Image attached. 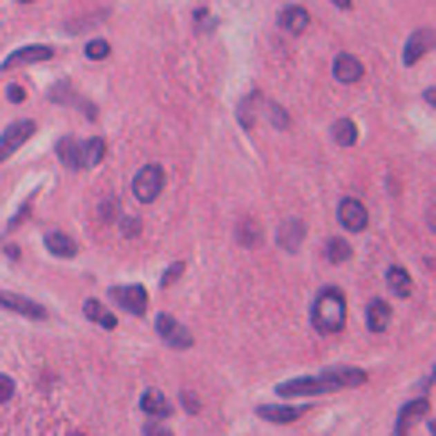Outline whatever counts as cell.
I'll use <instances>...</instances> for the list:
<instances>
[{"label":"cell","instance_id":"1","mask_svg":"<svg viewBox=\"0 0 436 436\" xmlns=\"http://www.w3.org/2000/svg\"><path fill=\"white\" fill-rule=\"evenodd\" d=\"M343 322H347V301L337 286H325L315 297V304H311V325H315L319 333L333 337L343 329Z\"/></svg>","mask_w":436,"mask_h":436},{"label":"cell","instance_id":"2","mask_svg":"<svg viewBox=\"0 0 436 436\" xmlns=\"http://www.w3.org/2000/svg\"><path fill=\"white\" fill-rule=\"evenodd\" d=\"M340 383L333 372H322V376H301V379H290V383H279L276 393H283V397H294V393H301V397H315V393H337Z\"/></svg>","mask_w":436,"mask_h":436},{"label":"cell","instance_id":"3","mask_svg":"<svg viewBox=\"0 0 436 436\" xmlns=\"http://www.w3.org/2000/svg\"><path fill=\"white\" fill-rule=\"evenodd\" d=\"M161 190H164V169L161 164H143V169L136 172V179H133V197L151 204V200H158Z\"/></svg>","mask_w":436,"mask_h":436},{"label":"cell","instance_id":"4","mask_svg":"<svg viewBox=\"0 0 436 436\" xmlns=\"http://www.w3.org/2000/svg\"><path fill=\"white\" fill-rule=\"evenodd\" d=\"M32 133H36V122H11L4 129V136H0V161H8Z\"/></svg>","mask_w":436,"mask_h":436},{"label":"cell","instance_id":"5","mask_svg":"<svg viewBox=\"0 0 436 436\" xmlns=\"http://www.w3.org/2000/svg\"><path fill=\"white\" fill-rule=\"evenodd\" d=\"M158 333H161V340L169 343V347H179V350L193 347V337H190V329H186L182 322H176L172 315H158Z\"/></svg>","mask_w":436,"mask_h":436},{"label":"cell","instance_id":"6","mask_svg":"<svg viewBox=\"0 0 436 436\" xmlns=\"http://www.w3.org/2000/svg\"><path fill=\"white\" fill-rule=\"evenodd\" d=\"M111 301L126 307L129 315H143L147 311V290L143 286H111Z\"/></svg>","mask_w":436,"mask_h":436},{"label":"cell","instance_id":"7","mask_svg":"<svg viewBox=\"0 0 436 436\" xmlns=\"http://www.w3.org/2000/svg\"><path fill=\"white\" fill-rule=\"evenodd\" d=\"M337 215H340V222H343V229H350V233H361L365 225H368V211H365V204H361V200H354V197H343Z\"/></svg>","mask_w":436,"mask_h":436},{"label":"cell","instance_id":"8","mask_svg":"<svg viewBox=\"0 0 436 436\" xmlns=\"http://www.w3.org/2000/svg\"><path fill=\"white\" fill-rule=\"evenodd\" d=\"M0 307L15 311V315H26V319H47L44 304H36L29 297H18V294H8V290H0Z\"/></svg>","mask_w":436,"mask_h":436},{"label":"cell","instance_id":"9","mask_svg":"<svg viewBox=\"0 0 436 436\" xmlns=\"http://www.w3.org/2000/svg\"><path fill=\"white\" fill-rule=\"evenodd\" d=\"M54 57V47H47V44H36V47H22V50H15L4 65V72H11V68H18V65H36V61H50Z\"/></svg>","mask_w":436,"mask_h":436},{"label":"cell","instance_id":"10","mask_svg":"<svg viewBox=\"0 0 436 436\" xmlns=\"http://www.w3.org/2000/svg\"><path fill=\"white\" fill-rule=\"evenodd\" d=\"M426 50H433V29H415L404 47V65H419Z\"/></svg>","mask_w":436,"mask_h":436},{"label":"cell","instance_id":"11","mask_svg":"<svg viewBox=\"0 0 436 436\" xmlns=\"http://www.w3.org/2000/svg\"><path fill=\"white\" fill-rule=\"evenodd\" d=\"M304 411H307V408H290V404H261V408H258L261 419H265V422H276V426H290V422H297Z\"/></svg>","mask_w":436,"mask_h":436},{"label":"cell","instance_id":"12","mask_svg":"<svg viewBox=\"0 0 436 436\" xmlns=\"http://www.w3.org/2000/svg\"><path fill=\"white\" fill-rule=\"evenodd\" d=\"M426 415H429V401H426V397H415L411 404L401 408V415H397V429H393V433H397V436H408V429L415 426V419H426Z\"/></svg>","mask_w":436,"mask_h":436},{"label":"cell","instance_id":"13","mask_svg":"<svg viewBox=\"0 0 436 436\" xmlns=\"http://www.w3.org/2000/svg\"><path fill=\"white\" fill-rule=\"evenodd\" d=\"M104 154H108V143H104L100 136L79 143V169H93V164L104 161Z\"/></svg>","mask_w":436,"mask_h":436},{"label":"cell","instance_id":"14","mask_svg":"<svg viewBox=\"0 0 436 436\" xmlns=\"http://www.w3.org/2000/svg\"><path fill=\"white\" fill-rule=\"evenodd\" d=\"M301 240H304V222L301 218H290V222H283V229H279V247L283 251H301Z\"/></svg>","mask_w":436,"mask_h":436},{"label":"cell","instance_id":"15","mask_svg":"<svg viewBox=\"0 0 436 436\" xmlns=\"http://www.w3.org/2000/svg\"><path fill=\"white\" fill-rule=\"evenodd\" d=\"M279 26H283L286 32L297 36V32H304V29L311 26V15H307L304 8H297V4H294V8H283V11H279Z\"/></svg>","mask_w":436,"mask_h":436},{"label":"cell","instance_id":"16","mask_svg":"<svg viewBox=\"0 0 436 436\" xmlns=\"http://www.w3.org/2000/svg\"><path fill=\"white\" fill-rule=\"evenodd\" d=\"M333 75H337L340 82H358V79L365 75V68H361V61H358V57L340 54V57L333 61Z\"/></svg>","mask_w":436,"mask_h":436},{"label":"cell","instance_id":"17","mask_svg":"<svg viewBox=\"0 0 436 436\" xmlns=\"http://www.w3.org/2000/svg\"><path fill=\"white\" fill-rule=\"evenodd\" d=\"M140 408L147 411V415H154V419H164V415H172V401L164 397L161 390H147L140 397Z\"/></svg>","mask_w":436,"mask_h":436},{"label":"cell","instance_id":"18","mask_svg":"<svg viewBox=\"0 0 436 436\" xmlns=\"http://www.w3.org/2000/svg\"><path fill=\"white\" fill-rule=\"evenodd\" d=\"M390 304L386 301H368V311H365V322H368V329L372 333H383V329L390 325Z\"/></svg>","mask_w":436,"mask_h":436},{"label":"cell","instance_id":"19","mask_svg":"<svg viewBox=\"0 0 436 436\" xmlns=\"http://www.w3.org/2000/svg\"><path fill=\"white\" fill-rule=\"evenodd\" d=\"M44 243H47V251H50V254H57V258H75V251H79L72 236H65V233H54V229L44 236Z\"/></svg>","mask_w":436,"mask_h":436},{"label":"cell","instance_id":"20","mask_svg":"<svg viewBox=\"0 0 436 436\" xmlns=\"http://www.w3.org/2000/svg\"><path fill=\"white\" fill-rule=\"evenodd\" d=\"M386 286H390L397 297H411V276L404 272L401 265H390V268H386Z\"/></svg>","mask_w":436,"mask_h":436},{"label":"cell","instance_id":"21","mask_svg":"<svg viewBox=\"0 0 436 436\" xmlns=\"http://www.w3.org/2000/svg\"><path fill=\"white\" fill-rule=\"evenodd\" d=\"M82 311H86L90 322H97V325H104V329H115V325H118V319H115L100 301H86V304H82Z\"/></svg>","mask_w":436,"mask_h":436},{"label":"cell","instance_id":"22","mask_svg":"<svg viewBox=\"0 0 436 436\" xmlns=\"http://www.w3.org/2000/svg\"><path fill=\"white\" fill-rule=\"evenodd\" d=\"M57 158H61V164H68V169H79V140H72V136L57 140Z\"/></svg>","mask_w":436,"mask_h":436},{"label":"cell","instance_id":"23","mask_svg":"<svg viewBox=\"0 0 436 436\" xmlns=\"http://www.w3.org/2000/svg\"><path fill=\"white\" fill-rule=\"evenodd\" d=\"M337 376V383H340V390L343 386H365L368 383V372H361V368H329Z\"/></svg>","mask_w":436,"mask_h":436},{"label":"cell","instance_id":"24","mask_svg":"<svg viewBox=\"0 0 436 436\" xmlns=\"http://www.w3.org/2000/svg\"><path fill=\"white\" fill-rule=\"evenodd\" d=\"M333 136H337V143H343V147H354V143H358L354 122H350V118H340L337 126H333Z\"/></svg>","mask_w":436,"mask_h":436},{"label":"cell","instance_id":"25","mask_svg":"<svg viewBox=\"0 0 436 436\" xmlns=\"http://www.w3.org/2000/svg\"><path fill=\"white\" fill-rule=\"evenodd\" d=\"M325 258L333 261V265H343V261L350 258V243H347V240H340V236H333V240L325 243Z\"/></svg>","mask_w":436,"mask_h":436},{"label":"cell","instance_id":"26","mask_svg":"<svg viewBox=\"0 0 436 436\" xmlns=\"http://www.w3.org/2000/svg\"><path fill=\"white\" fill-rule=\"evenodd\" d=\"M240 243H247V247L261 243V229H258L254 222H240Z\"/></svg>","mask_w":436,"mask_h":436},{"label":"cell","instance_id":"27","mask_svg":"<svg viewBox=\"0 0 436 436\" xmlns=\"http://www.w3.org/2000/svg\"><path fill=\"white\" fill-rule=\"evenodd\" d=\"M108 54H111L108 39H90V44H86V57H93V61H104Z\"/></svg>","mask_w":436,"mask_h":436},{"label":"cell","instance_id":"28","mask_svg":"<svg viewBox=\"0 0 436 436\" xmlns=\"http://www.w3.org/2000/svg\"><path fill=\"white\" fill-rule=\"evenodd\" d=\"M29 211H32V200H26L22 207H18V215H15V218L8 222V229H18V225H22V222L29 218Z\"/></svg>","mask_w":436,"mask_h":436},{"label":"cell","instance_id":"29","mask_svg":"<svg viewBox=\"0 0 436 436\" xmlns=\"http://www.w3.org/2000/svg\"><path fill=\"white\" fill-rule=\"evenodd\" d=\"M143 436H172V429L161 422H143Z\"/></svg>","mask_w":436,"mask_h":436},{"label":"cell","instance_id":"30","mask_svg":"<svg viewBox=\"0 0 436 436\" xmlns=\"http://www.w3.org/2000/svg\"><path fill=\"white\" fill-rule=\"evenodd\" d=\"M11 393H15V379L11 376H0V404L11 401Z\"/></svg>","mask_w":436,"mask_h":436},{"label":"cell","instance_id":"31","mask_svg":"<svg viewBox=\"0 0 436 436\" xmlns=\"http://www.w3.org/2000/svg\"><path fill=\"white\" fill-rule=\"evenodd\" d=\"M179 276H182V261H176V265L169 268V272H164V276H161V286H172V283H176Z\"/></svg>","mask_w":436,"mask_h":436},{"label":"cell","instance_id":"32","mask_svg":"<svg viewBox=\"0 0 436 436\" xmlns=\"http://www.w3.org/2000/svg\"><path fill=\"white\" fill-rule=\"evenodd\" d=\"M268 111H272V122H276L279 129H283V126H290V118H286V115H283V111L276 108V104H272V108H268Z\"/></svg>","mask_w":436,"mask_h":436},{"label":"cell","instance_id":"33","mask_svg":"<svg viewBox=\"0 0 436 436\" xmlns=\"http://www.w3.org/2000/svg\"><path fill=\"white\" fill-rule=\"evenodd\" d=\"M8 100H11V104H22V100H26V90H22V86H11V90H8Z\"/></svg>","mask_w":436,"mask_h":436},{"label":"cell","instance_id":"34","mask_svg":"<svg viewBox=\"0 0 436 436\" xmlns=\"http://www.w3.org/2000/svg\"><path fill=\"white\" fill-rule=\"evenodd\" d=\"M182 404H186V411H200V404H197V397H193V393H182Z\"/></svg>","mask_w":436,"mask_h":436},{"label":"cell","instance_id":"35","mask_svg":"<svg viewBox=\"0 0 436 436\" xmlns=\"http://www.w3.org/2000/svg\"><path fill=\"white\" fill-rule=\"evenodd\" d=\"M140 233V222L136 218H126V236H136Z\"/></svg>","mask_w":436,"mask_h":436},{"label":"cell","instance_id":"36","mask_svg":"<svg viewBox=\"0 0 436 436\" xmlns=\"http://www.w3.org/2000/svg\"><path fill=\"white\" fill-rule=\"evenodd\" d=\"M337 8H343V11H350V0H333Z\"/></svg>","mask_w":436,"mask_h":436},{"label":"cell","instance_id":"37","mask_svg":"<svg viewBox=\"0 0 436 436\" xmlns=\"http://www.w3.org/2000/svg\"><path fill=\"white\" fill-rule=\"evenodd\" d=\"M22 4H29V0H22Z\"/></svg>","mask_w":436,"mask_h":436}]
</instances>
